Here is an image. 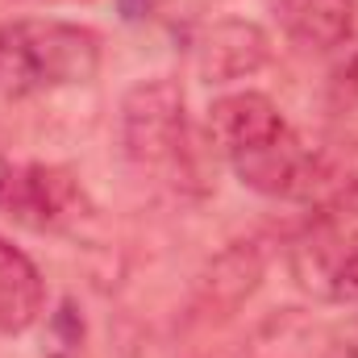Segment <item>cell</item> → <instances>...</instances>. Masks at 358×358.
I'll return each mask as SVG.
<instances>
[{"mask_svg": "<svg viewBox=\"0 0 358 358\" xmlns=\"http://www.w3.org/2000/svg\"><path fill=\"white\" fill-rule=\"evenodd\" d=\"M0 59H4V29H0Z\"/></svg>", "mask_w": 358, "mask_h": 358, "instance_id": "cell-12", "label": "cell"}, {"mask_svg": "<svg viewBox=\"0 0 358 358\" xmlns=\"http://www.w3.org/2000/svg\"><path fill=\"white\" fill-rule=\"evenodd\" d=\"M155 8H159V0H117V13L125 21H146Z\"/></svg>", "mask_w": 358, "mask_h": 358, "instance_id": "cell-11", "label": "cell"}, {"mask_svg": "<svg viewBox=\"0 0 358 358\" xmlns=\"http://www.w3.org/2000/svg\"><path fill=\"white\" fill-rule=\"evenodd\" d=\"M46 308V279L34 259L0 238V334H25Z\"/></svg>", "mask_w": 358, "mask_h": 358, "instance_id": "cell-7", "label": "cell"}, {"mask_svg": "<svg viewBox=\"0 0 358 358\" xmlns=\"http://www.w3.org/2000/svg\"><path fill=\"white\" fill-rule=\"evenodd\" d=\"M42 358H88V325L76 300H59V308L50 313Z\"/></svg>", "mask_w": 358, "mask_h": 358, "instance_id": "cell-10", "label": "cell"}, {"mask_svg": "<svg viewBox=\"0 0 358 358\" xmlns=\"http://www.w3.org/2000/svg\"><path fill=\"white\" fill-rule=\"evenodd\" d=\"M100 71V38L71 21H13L4 25L0 80L13 92H46L88 84Z\"/></svg>", "mask_w": 358, "mask_h": 358, "instance_id": "cell-1", "label": "cell"}, {"mask_svg": "<svg viewBox=\"0 0 358 358\" xmlns=\"http://www.w3.org/2000/svg\"><path fill=\"white\" fill-rule=\"evenodd\" d=\"M283 129H287L283 113L263 92H229V96H217L208 108V134L229 163L250 155L255 146L271 142Z\"/></svg>", "mask_w": 358, "mask_h": 358, "instance_id": "cell-5", "label": "cell"}, {"mask_svg": "<svg viewBox=\"0 0 358 358\" xmlns=\"http://www.w3.org/2000/svg\"><path fill=\"white\" fill-rule=\"evenodd\" d=\"M292 279L325 304H358V225L325 217L287 250Z\"/></svg>", "mask_w": 358, "mask_h": 358, "instance_id": "cell-3", "label": "cell"}, {"mask_svg": "<svg viewBox=\"0 0 358 358\" xmlns=\"http://www.w3.org/2000/svg\"><path fill=\"white\" fill-rule=\"evenodd\" d=\"M279 25L308 50H334L355 29V0H279Z\"/></svg>", "mask_w": 358, "mask_h": 358, "instance_id": "cell-9", "label": "cell"}, {"mask_svg": "<svg viewBox=\"0 0 358 358\" xmlns=\"http://www.w3.org/2000/svg\"><path fill=\"white\" fill-rule=\"evenodd\" d=\"M355 76H358V63H355Z\"/></svg>", "mask_w": 358, "mask_h": 358, "instance_id": "cell-13", "label": "cell"}, {"mask_svg": "<svg viewBox=\"0 0 358 358\" xmlns=\"http://www.w3.org/2000/svg\"><path fill=\"white\" fill-rule=\"evenodd\" d=\"M271 55V38L255 21H217L200 42V76L208 84H234L255 76Z\"/></svg>", "mask_w": 358, "mask_h": 358, "instance_id": "cell-6", "label": "cell"}, {"mask_svg": "<svg viewBox=\"0 0 358 358\" xmlns=\"http://www.w3.org/2000/svg\"><path fill=\"white\" fill-rule=\"evenodd\" d=\"M121 146L138 167H167L187 146V113L176 80L155 76L121 100Z\"/></svg>", "mask_w": 358, "mask_h": 358, "instance_id": "cell-2", "label": "cell"}, {"mask_svg": "<svg viewBox=\"0 0 358 358\" xmlns=\"http://www.w3.org/2000/svg\"><path fill=\"white\" fill-rule=\"evenodd\" d=\"M304 204H317L325 217H358V142L313 146V179Z\"/></svg>", "mask_w": 358, "mask_h": 358, "instance_id": "cell-8", "label": "cell"}, {"mask_svg": "<svg viewBox=\"0 0 358 358\" xmlns=\"http://www.w3.org/2000/svg\"><path fill=\"white\" fill-rule=\"evenodd\" d=\"M84 208V192L67 167L17 163L0 171V217L34 234L67 229Z\"/></svg>", "mask_w": 358, "mask_h": 358, "instance_id": "cell-4", "label": "cell"}]
</instances>
